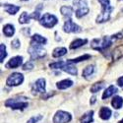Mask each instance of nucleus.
Listing matches in <instances>:
<instances>
[{
  "label": "nucleus",
  "mask_w": 123,
  "mask_h": 123,
  "mask_svg": "<svg viewBox=\"0 0 123 123\" xmlns=\"http://www.w3.org/2000/svg\"><path fill=\"white\" fill-rule=\"evenodd\" d=\"M115 93H117V88L114 87V86H109L105 92L102 95V99H105V98H108L109 97H111L112 95H114Z\"/></svg>",
  "instance_id": "nucleus-14"
},
{
  "label": "nucleus",
  "mask_w": 123,
  "mask_h": 123,
  "mask_svg": "<svg viewBox=\"0 0 123 123\" xmlns=\"http://www.w3.org/2000/svg\"><path fill=\"white\" fill-rule=\"evenodd\" d=\"M71 115L70 113L66 111H62L59 110L56 112V114L53 117V123H67L69 121H71Z\"/></svg>",
  "instance_id": "nucleus-8"
},
{
  "label": "nucleus",
  "mask_w": 123,
  "mask_h": 123,
  "mask_svg": "<svg viewBox=\"0 0 123 123\" xmlns=\"http://www.w3.org/2000/svg\"><path fill=\"white\" fill-rule=\"evenodd\" d=\"M23 81H24V76L21 73H13L8 77L6 84L10 87H13V86L21 85L23 83Z\"/></svg>",
  "instance_id": "nucleus-7"
},
{
  "label": "nucleus",
  "mask_w": 123,
  "mask_h": 123,
  "mask_svg": "<svg viewBox=\"0 0 123 123\" xmlns=\"http://www.w3.org/2000/svg\"><path fill=\"white\" fill-rule=\"evenodd\" d=\"M94 72H95V67L93 65H90V66H88L87 68L84 69V71H83V77L88 79L89 76L94 74Z\"/></svg>",
  "instance_id": "nucleus-24"
},
{
  "label": "nucleus",
  "mask_w": 123,
  "mask_h": 123,
  "mask_svg": "<svg viewBox=\"0 0 123 123\" xmlns=\"http://www.w3.org/2000/svg\"><path fill=\"white\" fill-rule=\"evenodd\" d=\"M119 123H123V119H122V120H121V121H120Z\"/></svg>",
  "instance_id": "nucleus-35"
},
{
  "label": "nucleus",
  "mask_w": 123,
  "mask_h": 123,
  "mask_svg": "<svg viewBox=\"0 0 123 123\" xmlns=\"http://www.w3.org/2000/svg\"><path fill=\"white\" fill-rule=\"evenodd\" d=\"M112 40H113V37H104L102 38H96L92 42V47L96 50H99L102 51L104 49L109 47L112 43Z\"/></svg>",
  "instance_id": "nucleus-2"
},
{
  "label": "nucleus",
  "mask_w": 123,
  "mask_h": 123,
  "mask_svg": "<svg viewBox=\"0 0 123 123\" xmlns=\"http://www.w3.org/2000/svg\"><path fill=\"white\" fill-rule=\"evenodd\" d=\"M117 84H118V86L123 87V76H122V77H120V78L117 80Z\"/></svg>",
  "instance_id": "nucleus-33"
},
{
  "label": "nucleus",
  "mask_w": 123,
  "mask_h": 123,
  "mask_svg": "<svg viewBox=\"0 0 123 123\" xmlns=\"http://www.w3.org/2000/svg\"><path fill=\"white\" fill-rule=\"evenodd\" d=\"M111 105L115 109L121 108V106L123 105V98H120V97H114L113 99H112V101H111Z\"/></svg>",
  "instance_id": "nucleus-21"
},
{
  "label": "nucleus",
  "mask_w": 123,
  "mask_h": 123,
  "mask_svg": "<svg viewBox=\"0 0 123 123\" xmlns=\"http://www.w3.org/2000/svg\"><path fill=\"white\" fill-rule=\"evenodd\" d=\"M22 62H23V57L22 56H16V57H13L9 60V62L6 64V67L9 69H14V68L19 67L22 64Z\"/></svg>",
  "instance_id": "nucleus-11"
},
{
  "label": "nucleus",
  "mask_w": 123,
  "mask_h": 123,
  "mask_svg": "<svg viewBox=\"0 0 123 123\" xmlns=\"http://www.w3.org/2000/svg\"><path fill=\"white\" fill-rule=\"evenodd\" d=\"M90 58H91V55H89V54H85V55L80 56V57H78V58L68 60V63H78V62H81V61L88 60V59H90Z\"/></svg>",
  "instance_id": "nucleus-26"
},
{
  "label": "nucleus",
  "mask_w": 123,
  "mask_h": 123,
  "mask_svg": "<svg viewBox=\"0 0 123 123\" xmlns=\"http://www.w3.org/2000/svg\"><path fill=\"white\" fill-rule=\"evenodd\" d=\"M95 101H96V98L94 97L93 98H92V104H94V102H95Z\"/></svg>",
  "instance_id": "nucleus-34"
},
{
  "label": "nucleus",
  "mask_w": 123,
  "mask_h": 123,
  "mask_svg": "<svg viewBox=\"0 0 123 123\" xmlns=\"http://www.w3.org/2000/svg\"><path fill=\"white\" fill-rule=\"evenodd\" d=\"M65 62H63V61H58V62H54V63H50L49 64V67L52 68V69H61L63 66H64Z\"/></svg>",
  "instance_id": "nucleus-29"
},
{
  "label": "nucleus",
  "mask_w": 123,
  "mask_h": 123,
  "mask_svg": "<svg viewBox=\"0 0 123 123\" xmlns=\"http://www.w3.org/2000/svg\"><path fill=\"white\" fill-rule=\"evenodd\" d=\"M46 43V38L42 37L40 35H34L32 37V43H36V44H43Z\"/></svg>",
  "instance_id": "nucleus-19"
},
{
  "label": "nucleus",
  "mask_w": 123,
  "mask_h": 123,
  "mask_svg": "<svg viewBox=\"0 0 123 123\" xmlns=\"http://www.w3.org/2000/svg\"><path fill=\"white\" fill-rule=\"evenodd\" d=\"M34 68V63L32 61H30V62H27L24 66H23V70H32Z\"/></svg>",
  "instance_id": "nucleus-31"
},
{
  "label": "nucleus",
  "mask_w": 123,
  "mask_h": 123,
  "mask_svg": "<svg viewBox=\"0 0 123 123\" xmlns=\"http://www.w3.org/2000/svg\"><path fill=\"white\" fill-rule=\"evenodd\" d=\"M58 22L57 18L54 15H51V14H44L39 20V24L45 27V28H52L54 27Z\"/></svg>",
  "instance_id": "nucleus-5"
},
{
  "label": "nucleus",
  "mask_w": 123,
  "mask_h": 123,
  "mask_svg": "<svg viewBox=\"0 0 123 123\" xmlns=\"http://www.w3.org/2000/svg\"><path fill=\"white\" fill-rule=\"evenodd\" d=\"M60 11H61V13H62L63 16L67 17L68 19H70L71 16H72V14H73V9L71 7H69V6H62L60 9Z\"/></svg>",
  "instance_id": "nucleus-20"
},
{
  "label": "nucleus",
  "mask_w": 123,
  "mask_h": 123,
  "mask_svg": "<svg viewBox=\"0 0 123 123\" xmlns=\"http://www.w3.org/2000/svg\"><path fill=\"white\" fill-rule=\"evenodd\" d=\"M87 43H88V39H86V38L85 39L77 38V39L74 40V42H72V43H71V45H70V48L71 49H76V48H78V47H80L82 45H84Z\"/></svg>",
  "instance_id": "nucleus-16"
},
{
  "label": "nucleus",
  "mask_w": 123,
  "mask_h": 123,
  "mask_svg": "<svg viewBox=\"0 0 123 123\" xmlns=\"http://www.w3.org/2000/svg\"><path fill=\"white\" fill-rule=\"evenodd\" d=\"M72 85H73V82L71 81V80H63V81L58 82L57 85H56V87H57L59 90H64V89L70 88Z\"/></svg>",
  "instance_id": "nucleus-17"
},
{
  "label": "nucleus",
  "mask_w": 123,
  "mask_h": 123,
  "mask_svg": "<svg viewBox=\"0 0 123 123\" xmlns=\"http://www.w3.org/2000/svg\"><path fill=\"white\" fill-rule=\"evenodd\" d=\"M0 62H3V60H4V58L7 56V52H6V46L3 44V43H1L0 44Z\"/></svg>",
  "instance_id": "nucleus-27"
},
{
  "label": "nucleus",
  "mask_w": 123,
  "mask_h": 123,
  "mask_svg": "<svg viewBox=\"0 0 123 123\" xmlns=\"http://www.w3.org/2000/svg\"><path fill=\"white\" fill-rule=\"evenodd\" d=\"M31 18H32V16L29 15L27 12H24V13H22L21 16H20L19 22H20V24H28L30 22Z\"/></svg>",
  "instance_id": "nucleus-25"
},
{
  "label": "nucleus",
  "mask_w": 123,
  "mask_h": 123,
  "mask_svg": "<svg viewBox=\"0 0 123 123\" xmlns=\"http://www.w3.org/2000/svg\"><path fill=\"white\" fill-rule=\"evenodd\" d=\"M40 119H43V116L42 115H37V116H33L32 118H31L29 121H28V123H37Z\"/></svg>",
  "instance_id": "nucleus-30"
},
{
  "label": "nucleus",
  "mask_w": 123,
  "mask_h": 123,
  "mask_svg": "<svg viewBox=\"0 0 123 123\" xmlns=\"http://www.w3.org/2000/svg\"><path fill=\"white\" fill-rule=\"evenodd\" d=\"M4 9L7 13L11 14V15H15L20 10V7L13 5V4H4Z\"/></svg>",
  "instance_id": "nucleus-12"
},
{
  "label": "nucleus",
  "mask_w": 123,
  "mask_h": 123,
  "mask_svg": "<svg viewBox=\"0 0 123 123\" xmlns=\"http://www.w3.org/2000/svg\"><path fill=\"white\" fill-rule=\"evenodd\" d=\"M61 69H62L63 71H65V72L71 74V75H77V69H76V67L73 66V65H71V63H68V62L65 63L64 66Z\"/></svg>",
  "instance_id": "nucleus-15"
},
{
  "label": "nucleus",
  "mask_w": 123,
  "mask_h": 123,
  "mask_svg": "<svg viewBox=\"0 0 123 123\" xmlns=\"http://www.w3.org/2000/svg\"><path fill=\"white\" fill-rule=\"evenodd\" d=\"M74 7H76V17L82 18L89 13V7L86 0H74Z\"/></svg>",
  "instance_id": "nucleus-3"
},
{
  "label": "nucleus",
  "mask_w": 123,
  "mask_h": 123,
  "mask_svg": "<svg viewBox=\"0 0 123 123\" xmlns=\"http://www.w3.org/2000/svg\"><path fill=\"white\" fill-rule=\"evenodd\" d=\"M29 53L32 57V59H37L40 57H43L46 52L43 49V47L42 46V44H36V43H32L31 47L29 48Z\"/></svg>",
  "instance_id": "nucleus-4"
},
{
  "label": "nucleus",
  "mask_w": 123,
  "mask_h": 123,
  "mask_svg": "<svg viewBox=\"0 0 123 123\" xmlns=\"http://www.w3.org/2000/svg\"><path fill=\"white\" fill-rule=\"evenodd\" d=\"M22 1H26V0H22Z\"/></svg>",
  "instance_id": "nucleus-36"
},
{
  "label": "nucleus",
  "mask_w": 123,
  "mask_h": 123,
  "mask_svg": "<svg viewBox=\"0 0 123 123\" xmlns=\"http://www.w3.org/2000/svg\"><path fill=\"white\" fill-rule=\"evenodd\" d=\"M93 114L94 111H89L85 115H83L81 119V123H92L93 122Z\"/></svg>",
  "instance_id": "nucleus-23"
},
{
  "label": "nucleus",
  "mask_w": 123,
  "mask_h": 123,
  "mask_svg": "<svg viewBox=\"0 0 123 123\" xmlns=\"http://www.w3.org/2000/svg\"><path fill=\"white\" fill-rule=\"evenodd\" d=\"M98 2L101 4L102 10H101V14L97 18V22L98 23H104L106 22L107 20L110 17V13L112 11V8L110 3H109V0H98Z\"/></svg>",
  "instance_id": "nucleus-1"
},
{
  "label": "nucleus",
  "mask_w": 123,
  "mask_h": 123,
  "mask_svg": "<svg viewBox=\"0 0 123 123\" xmlns=\"http://www.w3.org/2000/svg\"><path fill=\"white\" fill-rule=\"evenodd\" d=\"M3 33H4V35L6 36V37H12L13 35H14V33H15V28H14V26H12V25H10V24H7V25H5L4 27H3Z\"/></svg>",
  "instance_id": "nucleus-18"
},
{
  "label": "nucleus",
  "mask_w": 123,
  "mask_h": 123,
  "mask_svg": "<svg viewBox=\"0 0 123 123\" xmlns=\"http://www.w3.org/2000/svg\"><path fill=\"white\" fill-rule=\"evenodd\" d=\"M99 116L101 119L107 120L111 116V110L108 107H101L99 110Z\"/></svg>",
  "instance_id": "nucleus-13"
},
{
  "label": "nucleus",
  "mask_w": 123,
  "mask_h": 123,
  "mask_svg": "<svg viewBox=\"0 0 123 123\" xmlns=\"http://www.w3.org/2000/svg\"><path fill=\"white\" fill-rule=\"evenodd\" d=\"M34 94L37 93H45V80L44 79H38L33 86Z\"/></svg>",
  "instance_id": "nucleus-10"
},
{
  "label": "nucleus",
  "mask_w": 123,
  "mask_h": 123,
  "mask_svg": "<svg viewBox=\"0 0 123 123\" xmlns=\"http://www.w3.org/2000/svg\"><path fill=\"white\" fill-rule=\"evenodd\" d=\"M5 105L8 107H12L13 109H24V108L28 107V102L25 101L24 99L13 98V99L6 100Z\"/></svg>",
  "instance_id": "nucleus-6"
},
{
  "label": "nucleus",
  "mask_w": 123,
  "mask_h": 123,
  "mask_svg": "<svg viewBox=\"0 0 123 123\" xmlns=\"http://www.w3.org/2000/svg\"><path fill=\"white\" fill-rule=\"evenodd\" d=\"M12 47L13 48H19L20 47V42L19 39H15L12 42Z\"/></svg>",
  "instance_id": "nucleus-32"
},
{
  "label": "nucleus",
  "mask_w": 123,
  "mask_h": 123,
  "mask_svg": "<svg viewBox=\"0 0 123 123\" xmlns=\"http://www.w3.org/2000/svg\"><path fill=\"white\" fill-rule=\"evenodd\" d=\"M67 53V49L65 47H57L53 50L52 56L53 57H61Z\"/></svg>",
  "instance_id": "nucleus-22"
},
{
  "label": "nucleus",
  "mask_w": 123,
  "mask_h": 123,
  "mask_svg": "<svg viewBox=\"0 0 123 123\" xmlns=\"http://www.w3.org/2000/svg\"><path fill=\"white\" fill-rule=\"evenodd\" d=\"M63 30L66 33H80L82 31L81 28L78 25H76L75 23H73L71 19H68L65 22V24L63 26Z\"/></svg>",
  "instance_id": "nucleus-9"
},
{
  "label": "nucleus",
  "mask_w": 123,
  "mask_h": 123,
  "mask_svg": "<svg viewBox=\"0 0 123 123\" xmlns=\"http://www.w3.org/2000/svg\"><path fill=\"white\" fill-rule=\"evenodd\" d=\"M104 88V83H97V84H94L91 88V92L92 93H97L99 90H101Z\"/></svg>",
  "instance_id": "nucleus-28"
}]
</instances>
